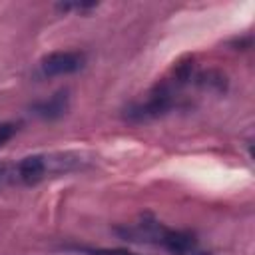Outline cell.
<instances>
[{
    "label": "cell",
    "mask_w": 255,
    "mask_h": 255,
    "mask_svg": "<svg viewBox=\"0 0 255 255\" xmlns=\"http://www.w3.org/2000/svg\"><path fill=\"white\" fill-rule=\"evenodd\" d=\"M86 64V56L76 50H58L42 58L40 70L44 76H68L82 70Z\"/></svg>",
    "instance_id": "2"
},
{
    "label": "cell",
    "mask_w": 255,
    "mask_h": 255,
    "mask_svg": "<svg viewBox=\"0 0 255 255\" xmlns=\"http://www.w3.org/2000/svg\"><path fill=\"white\" fill-rule=\"evenodd\" d=\"M68 108H70L68 90H60L54 96H50L48 100H42V102L34 104L32 112L42 120H58L68 112Z\"/></svg>",
    "instance_id": "3"
},
{
    "label": "cell",
    "mask_w": 255,
    "mask_h": 255,
    "mask_svg": "<svg viewBox=\"0 0 255 255\" xmlns=\"http://www.w3.org/2000/svg\"><path fill=\"white\" fill-rule=\"evenodd\" d=\"M16 131H18V126L16 124H12V122L0 124V145H4L6 141H10Z\"/></svg>",
    "instance_id": "8"
},
{
    "label": "cell",
    "mask_w": 255,
    "mask_h": 255,
    "mask_svg": "<svg viewBox=\"0 0 255 255\" xmlns=\"http://www.w3.org/2000/svg\"><path fill=\"white\" fill-rule=\"evenodd\" d=\"M199 84L203 88H217V90H223L225 88V78L215 74V72H207V74H201L199 76Z\"/></svg>",
    "instance_id": "5"
},
{
    "label": "cell",
    "mask_w": 255,
    "mask_h": 255,
    "mask_svg": "<svg viewBox=\"0 0 255 255\" xmlns=\"http://www.w3.org/2000/svg\"><path fill=\"white\" fill-rule=\"evenodd\" d=\"M171 108H173V86L161 84L149 94V98L145 102L129 106L126 110V118L129 122H147V120L167 114Z\"/></svg>",
    "instance_id": "1"
},
{
    "label": "cell",
    "mask_w": 255,
    "mask_h": 255,
    "mask_svg": "<svg viewBox=\"0 0 255 255\" xmlns=\"http://www.w3.org/2000/svg\"><path fill=\"white\" fill-rule=\"evenodd\" d=\"M76 251H82L86 255H135L131 251H126V249H88V247H78Z\"/></svg>",
    "instance_id": "7"
},
{
    "label": "cell",
    "mask_w": 255,
    "mask_h": 255,
    "mask_svg": "<svg viewBox=\"0 0 255 255\" xmlns=\"http://www.w3.org/2000/svg\"><path fill=\"white\" fill-rule=\"evenodd\" d=\"M98 4L94 2H62V4H56V8L60 12H70V10H76V12H88L92 8H96Z\"/></svg>",
    "instance_id": "6"
},
{
    "label": "cell",
    "mask_w": 255,
    "mask_h": 255,
    "mask_svg": "<svg viewBox=\"0 0 255 255\" xmlns=\"http://www.w3.org/2000/svg\"><path fill=\"white\" fill-rule=\"evenodd\" d=\"M46 173V161L40 155H28L18 163V179L24 183H36Z\"/></svg>",
    "instance_id": "4"
}]
</instances>
